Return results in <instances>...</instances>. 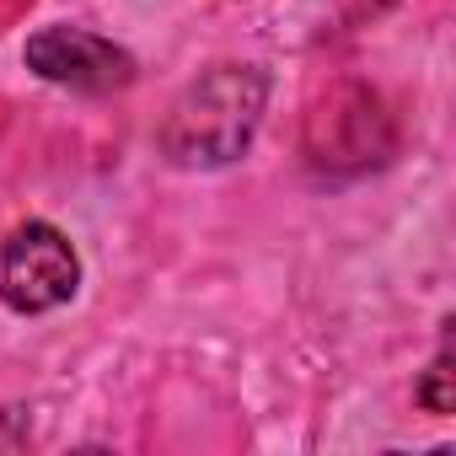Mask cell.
<instances>
[{"mask_svg":"<svg viewBox=\"0 0 456 456\" xmlns=\"http://www.w3.org/2000/svg\"><path fill=\"white\" fill-rule=\"evenodd\" d=\"M269 81L253 65H215L199 76L161 124V151L172 167H225L237 161L264 124Z\"/></svg>","mask_w":456,"mask_h":456,"instance_id":"obj_1","label":"cell"},{"mask_svg":"<svg viewBox=\"0 0 456 456\" xmlns=\"http://www.w3.org/2000/svg\"><path fill=\"white\" fill-rule=\"evenodd\" d=\"M81 285V258L65 232H54L49 220H28L0 242V301L22 317L54 312L76 296Z\"/></svg>","mask_w":456,"mask_h":456,"instance_id":"obj_2","label":"cell"},{"mask_svg":"<svg viewBox=\"0 0 456 456\" xmlns=\"http://www.w3.org/2000/svg\"><path fill=\"white\" fill-rule=\"evenodd\" d=\"M28 70L70 92H92V97L124 92L134 81V60L86 28H44L38 38H28Z\"/></svg>","mask_w":456,"mask_h":456,"instance_id":"obj_3","label":"cell"},{"mask_svg":"<svg viewBox=\"0 0 456 456\" xmlns=\"http://www.w3.org/2000/svg\"><path fill=\"white\" fill-rule=\"evenodd\" d=\"M419 403H424L429 413H451V408H456V365H451V349L424 370V381H419Z\"/></svg>","mask_w":456,"mask_h":456,"instance_id":"obj_4","label":"cell"},{"mask_svg":"<svg viewBox=\"0 0 456 456\" xmlns=\"http://www.w3.org/2000/svg\"><path fill=\"white\" fill-rule=\"evenodd\" d=\"M376 6H387V0H376Z\"/></svg>","mask_w":456,"mask_h":456,"instance_id":"obj_5","label":"cell"}]
</instances>
